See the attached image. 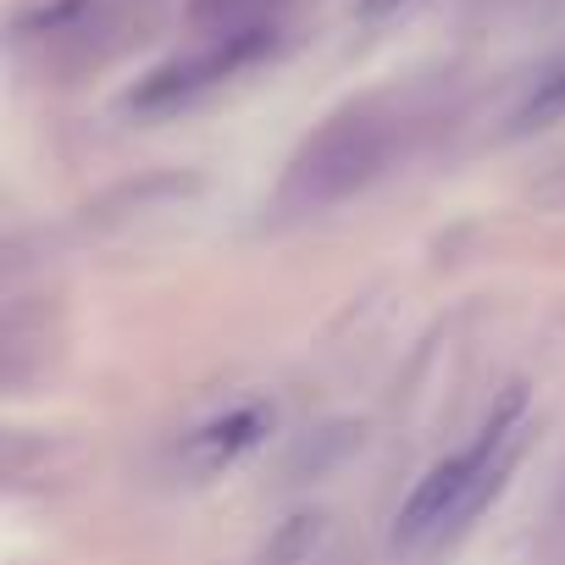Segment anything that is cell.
<instances>
[{
	"label": "cell",
	"mask_w": 565,
	"mask_h": 565,
	"mask_svg": "<svg viewBox=\"0 0 565 565\" xmlns=\"http://www.w3.org/2000/svg\"><path fill=\"white\" fill-rule=\"evenodd\" d=\"M266 433H271V411L244 405V411H233V416L200 427V433L189 438V460H194L200 471H222V466H233L238 455H249Z\"/></svg>",
	"instance_id": "3957f363"
},
{
	"label": "cell",
	"mask_w": 565,
	"mask_h": 565,
	"mask_svg": "<svg viewBox=\"0 0 565 565\" xmlns=\"http://www.w3.org/2000/svg\"><path fill=\"white\" fill-rule=\"evenodd\" d=\"M260 45H266V34H227L222 45H205V51H194V56H178V62L156 67L128 100H134V111H172V106L205 95L211 84H222L227 73H238Z\"/></svg>",
	"instance_id": "7a4b0ae2"
},
{
	"label": "cell",
	"mask_w": 565,
	"mask_h": 565,
	"mask_svg": "<svg viewBox=\"0 0 565 565\" xmlns=\"http://www.w3.org/2000/svg\"><path fill=\"white\" fill-rule=\"evenodd\" d=\"M559 117H565V62H554L532 78V89L510 111V134H537V128H554Z\"/></svg>",
	"instance_id": "277c9868"
},
{
	"label": "cell",
	"mask_w": 565,
	"mask_h": 565,
	"mask_svg": "<svg viewBox=\"0 0 565 565\" xmlns=\"http://www.w3.org/2000/svg\"><path fill=\"white\" fill-rule=\"evenodd\" d=\"M515 444H521V399L510 394V399L477 427V438H471L466 449H455L449 460H438V466L416 482V493L405 499V510H399V521H394V537H399L405 548H422V543H433V537L466 526V521L493 499V488L504 482V471H510V460H515Z\"/></svg>",
	"instance_id": "6da1fadb"
}]
</instances>
